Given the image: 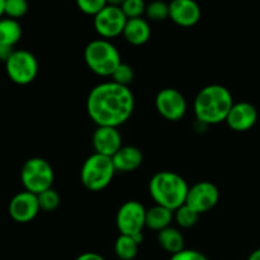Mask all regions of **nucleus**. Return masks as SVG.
<instances>
[{
    "label": "nucleus",
    "mask_w": 260,
    "mask_h": 260,
    "mask_svg": "<svg viewBox=\"0 0 260 260\" xmlns=\"http://www.w3.org/2000/svg\"><path fill=\"white\" fill-rule=\"evenodd\" d=\"M126 23L127 17L122 12L121 7H116V5L108 4L94 17L95 32L103 40H111V38L121 36L126 27Z\"/></svg>",
    "instance_id": "1a4fd4ad"
},
{
    "label": "nucleus",
    "mask_w": 260,
    "mask_h": 260,
    "mask_svg": "<svg viewBox=\"0 0 260 260\" xmlns=\"http://www.w3.org/2000/svg\"><path fill=\"white\" fill-rule=\"evenodd\" d=\"M201 8L196 0H172L169 3V18L179 27H193L201 19Z\"/></svg>",
    "instance_id": "4468645a"
},
{
    "label": "nucleus",
    "mask_w": 260,
    "mask_h": 260,
    "mask_svg": "<svg viewBox=\"0 0 260 260\" xmlns=\"http://www.w3.org/2000/svg\"><path fill=\"white\" fill-rule=\"evenodd\" d=\"M22 38V27L19 22L12 18L0 19V46L14 47Z\"/></svg>",
    "instance_id": "412c9836"
},
{
    "label": "nucleus",
    "mask_w": 260,
    "mask_h": 260,
    "mask_svg": "<svg viewBox=\"0 0 260 260\" xmlns=\"http://www.w3.org/2000/svg\"><path fill=\"white\" fill-rule=\"evenodd\" d=\"M122 36L129 45L142 46L151 37V28H150L149 22L142 17L127 19Z\"/></svg>",
    "instance_id": "f3484780"
},
{
    "label": "nucleus",
    "mask_w": 260,
    "mask_h": 260,
    "mask_svg": "<svg viewBox=\"0 0 260 260\" xmlns=\"http://www.w3.org/2000/svg\"><path fill=\"white\" fill-rule=\"evenodd\" d=\"M248 260H260V248L256 249V250H254L253 253L249 255Z\"/></svg>",
    "instance_id": "2f4dec72"
},
{
    "label": "nucleus",
    "mask_w": 260,
    "mask_h": 260,
    "mask_svg": "<svg viewBox=\"0 0 260 260\" xmlns=\"http://www.w3.org/2000/svg\"><path fill=\"white\" fill-rule=\"evenodd\" d=\"M37 198L41 211H45V212H52V211L57 210L61 202L60 194L53 188H50V189L37 194Z\"/></svg>",
    "instance_id": "b1692460"
},
{
    "label": "nucleus",
    "mask_w": 260,
    "mask_h": 260,
    "mask_svg": "<svg viewBox=\"0 0 260 260\" xmlns=\"http://www.w3.org/2000/svg\"><path fill=\"white\" fill-rule=\"evenodd\" d=\"M218 200H220V192L213 183L200 182L189 187L185 205L202 215V213L212 210L217 205Z\"/></svg>",
    "instance_id": "9b49d317"
},
{
    "label": "nucleus",
    "mask_w": 260,
    "mask_h": 260,
    "mask_svg": "<svg viewBox=\"0 0 260 260\" xmlns=\"http://www.w3.org/2000/svg\"><path fill=\"white\" fill-rule=\"evenodd\" d=\"M116 225L121 235H142L146 228V210L137 201H127L117 212Z\"/></svg>",
    "instance_id": "6e6552de"
},
{
    "label": "nucleus",
    "mask_w": 260,
    "mask_h": 260,
    "mask_svg": "<svg viewBox=\"0 0 260 260\" xmlns=\"http://www.w3.org/2000/svg\"><path fill=\"white\" fill-rule=\"evenodd\" d=\"M187 182L174 172H159L150 179L149 192L156 205L175 211L187 200Z\"/></svg>",
    "instance_id": "7ed1b4c3"
},
{
    "label": "nucleus",
    "mask_w": 260,
    "mask_h": 260,
    "mask_svg": "<svg viewBox=\"0 0 260 260\" xmlns=\"http://www.w3.org/2000/svg\"><path fill=\"white\" fill-rule=\"evenodd\" d=\"M8 211L12 220H14L15 222H30L37 217L38 212L41 211L37 194H33L28 190L19 192L10 200Z\"/></svg>",
    "instance_id": "f8f14e48"
},
{
    "label": "nucleus",
    "mask_w": 260,
    "mask_h": 260,
    "mask_svg": "<svg viewBox=\"0 0 260 260\" xmlns=\"http://www.w3.org/2000/svg\"><path fill=\"white\" fill-rule=\"evenodd\" d=\"M107 2H108L109 5H116V7H121V4L124 2V0H107Z\"/></svg>",
    "instance_id": "473e14b6"
},
{
    "label": "nucleus",
    "mask_w": 260,
    "mask_h": 260,
    "mask_svg": "<svg viewBox=\"0 0 260 260\" xmlns=\"http://www.w3.org/2000/svg\"><path fill=\"white\" fill-rule=\"evenodd\" d=\"M55 173L47 160L42 157H30L23 164L20 170V182L24 190L40 194L52 188Z\"/></svg>",
    "instance_id": "423d86ee"
},
{
    "label": "nucleus",
    "mask_w": 260,
    "mask_h": 260,
    "mask_svg": "<svg viewBox=\"0 0 260 260\" xmlns=\"http://www.w3.org/2000/svg\"><path fill=\"white\" fill-rule=\"evenodd\" d=\"M174 218L180 228L190 229L197 223L198 218H200V213L188 205H183L182 207L174 211Z\"/></svg>",
    "instance_id": "4be33fe9"
},
{
    "label": "nucleus",
    "mask_w": 260,
    "mask_h": 260,
    "mask_svg": "<svg viewBox=\"0 0 260 260\" xmlns=\"http://www.w3.org/2000/svg\"><path fill=\"white\" fill-rule=\"evenodd\" d=\"M157 241L160 246L172 255L184 249V236L178 229L172 228V226L160 231L157 235Z\"/></svg>",
    "instance_id": "aec40b11"
},
{
    "label": "nucleus",
    "mask_w": 260,
    "mask_h": 260,
    "mask_svg": "<svg viewBox=\"0 0 260 260\" xmlns=\"http://www.w3.org/2000/svg\"><path fill=\"white\" fill-rule=\"evenodd\" d=\"M111 78H112V81L119 84V85L128 86L135 79L134 69H132L128 63L121 62L118 65V68L114 70V73L112 74Z\"/></svg>",
    "instance_id": "bb28decb"
},
{
    "label": "nucleus",
    "mask_w": 260,
    "mask_h": 260,
    "mask_svg": "<svg viewBox=\"0 0 260 260\" xmlns=\"http://www.w3.org/2000/svg\"><path fill=\"white\" fill-rule=\"evenodd\" d=\"M76 260H106L104 256H102L101 254H96V253H83L81 255H79Z\"/></svg>",
    "instance_id": "7c9ffc66"
},
{
    "label": "nucleus",
    "mask_w": 260,
    "mask_h": 260,
    "mask_svg": "<svg viewBox=\"0 0 260 260\" xmlns=\"http://www.w3.org/2000/svg\"><path fill=\"white\" fill-rule=\"evenodd\" d=\"M135 109V96L128 86L106 81L94 86L86 99V111L96 126L117 127L128 121Z\"/></svg>",
    "instance_id": "f257e3e1"
},
{
    "label": "nucleus",
    "mask_w": 260,
    "mask_h": 260,
    "mask_svg": "<svg viewBox=\"0 0 260 260\" xmlns=\"http://www.w3.org/2000/svg\"><path fill=\"white\" fill-rule=\"evenodd\" d=\"M170 260H208L207 256L198 250H190V249H183L179 253L172 255Z\"/></svg>",
    "instance_id": "c85d7f7f"
},
{
    "label": "nucleus",
    "mask_w": 260,
    "mask_h": 260,
    "mask_svg": "<svg viewBox=\"0 0 260 260\" xmlns=\"http://www.w3.org/2000/svg\"><path fill=\"white\" fill-rule=\"evenodd\" d=\"M14 51H15L14 47H9V46H0V62H4V63L7 62Z\"/></svg>",
    "instance_id": "c756f323"
},
{
    "label": "nucleus",
    "mask_w": 260,
    "mask_h": 260,
    "mask_svg": "<svg viewBox=\"0 0 260 260\" xmlns=\"http://www.w3.org/2000/svg\"><path fill=\"white\" fill-rule=\"evenodd\" d=\"M114 174H116V168L112 157L94 152L84 161L81 167L80 179L88 190L101 192L111 184Z\"/></svg>",
    "instance_id": "39448f33"
},
{
    "label": "nucleus",
    "mask_w": 260,
    "mask_h": 260,
    "mask_svg": "<svg viewBox=\"0 0 260 260\" xmlns=\"http://www.w3.org/2000/svg\"><path fill=\"white\" fill-rule=\"evenodd\" d=\"M76 5L84 14L95 17L102 9L108 5V2L107 0H76Z\"/></svg>",
    "instance_id": "cd10ccee"
},
{
    "label": "nucleus",
    "mask_w": 260,
    "mask_h": 260,
    "mask_svg": "<svg viewBox=\"0 0 260 260\" xmlns=\"http://www.w3.org/2000/svg\"><path fill=\"white\" fill-rule=\"evenodd\" d=\"M28 12L27 0H5L4 14L12 19H19Z\"/></svg>",
    "instance_id": "a878e982"
},
{
    "label": "nucleus",
    "mask_w": 260,
    "mask_h": 260,
    "mask_svg": "<svg viewBox=\"0 0 260 260\" xmlns=\"http://www.w3.org/2000/svg\"><path fill=\"white\" fill-rule=\"evenodd\" d=\"M84 60L86 66L98 76H112L119 63L122 62L121 53L116 46L108 40H94L86 45L84 50Z\"/></svg>",
    "instance_id": "20e7f679"
},
{
    "label": "nucleus",
    "mask_w": 260,
    "mask_h": 260,
    "mask_svg": "<svg viewBox=\"0 0 260 260\" xmlns=\"http://www.w3.org/2000/svg\"><path fill=\"white\" fill-rule=\"evenodd\" d=\"M258 121V111L249 102L234 103L233 108L226 117V123L233 131L245 132L255 126Z\"/></svg>",
    "instance_id": "ddd939ff"
},
{
    "label": "nucleus",
    "mask_w": 260,
    "mask_h": 260,
    "mask_svg": "<svg viewBox=\"0 0 260 260\" xmlns=\"http://www.w3.org/2000/svg\"><path fill=\"white\" fill-rule=\"evenodd\" d=\"M147 19L152 22H161L169 18V4L164 0H152L146 5Z\"/></svg>",
    "instance_id": "5701e85b"
},
{
    "label": "nucleus",
    "mask_w": 260,
    "mask_h": 260,
    "mask_svg": "<svg viewBox=\"0 0 260 260\" xmlns=\"http://www.w3.org/2000/svg\"><path fill=\"white\" fill-rule=\"evenodd\" d=\"M155 107L162 118L168 121H180L187 113V101L179 90L165 88L157 93L155 98Z\"/></svg>",
    "instance_id": "9d476101"
},
{
    "label": "nucleus",
    "mask_w": 260,
    "mask_h": 260,
    "mask_svg": "<svg viewBox=\"0 0 260 260\" xmlns=\"http://www.w3.org/2000/svg\"><path fill=\"white\" fill-rule=\"evenodd\" d=\"M116 172L129 173L135 172L141 167L144 161V155L141 150L136 146H122L116 154L112 156Z\"/></svg>",
    "instance_id": "dca6fc26"
},
{
    "label": "nucleus",
    "mask_w": 260,
    "mask_h": 260,
    "mask_svg": "<svg viewBox=\"0 0 260 260\" xmlns=\"http://www.w3.org/2000/svg\"><path fill=\"white\" fill-rule=\"evenodd\" d=\"M146 5L145 0H124L121 4V9L127 19H134V18H141L145 14Z\"/></svg>",
    "instance_id": "393cba45"
},
{
    "label": "nucleus",
    "mask_w": 260,
    "mask_h": 260,
    "mask_svg": "<svg viewBox=\"0 0 260 260\" xmlns=\"http://www.w3.org/2000/svg\"><path fill=\"white\" fill-rule=\"evenodd\" d=\"M4 10H5V0H0V19L4 15Z\"/></svg>",
    "instance_id": "72a5a7b5"
},
{
    "label": "nucleus",
    "mask_w": 260,
    "mask_h": 260,
    "mask_svg": "<svg viewBox=\"0 0 260 260\" xmlns=\"http://www.w3.org/2000/svg\"><path fill=\"white\" fill-rule=\"evenodd\" d=\"M144 236L119 235L114 243V253L121 260H132L139 253V245L142 243Z\"/></svg>",
    "instance_id": "6ab92c4d"
},
{
    "label": "nucleus",
    "mask_w": 260,
    "mask_h": 260,
    "mask_svg": "<svg viewBox=\"0 0 260 260\" xmlns=\"http://www.w3.org/2000/svg\"><path fill=\"white\" fill-rule=\"evenodd\" d=\"M173 218H174V211L155 205L150 210H146V228L160 233L164 229L169 228Z\"/></svg>",
    "instance_id": "a211bd4d"
},
{
    "label": "nucleus",
    "mask_w": 260,
    "mask_h": 260,
    "mask_svg": "<svg viewBox=\"0 0 260 260\" xmlns=\"http://www.w3.org/2000/svg\"><path fill=\"white\" fill-rule=\"evenodd\" d=\"M5 70L10 80L18 85H28L38 75V61L27 50H15L5 62Z\"/></svg>",
    "instance_id": "0eeeda50"
},
{
    "label": "nucleus",
    "mask_w": 260,
    "mask_h": 260,
    "mask_svg": "<svg viewBox=\"0 0 260 260\" xmlns=\"http://www.w3.org/2000/svg\"><path fill=\"white\" fill-rule=\"evenodd\" d=\"M233 106L234 98L230 90L218 84H212L200 90L193 108L198 122L206 126H212L225 122Z\"/></svg>",
    "instance_id": "f03ea898"
},
{
    "label": "nucleus",
    "mask_w": 260,
    "mask_h": 260,
    "mask_svg": "<svg viewBox=\"0 0 260 260\" xmlns=\"http://www.w3.org/2000/svg\"><path fill=\"white\" fill-rule=\"evenodd\" d=\"M91 141L94 151L104 156L112 157L122 147V136L117 127L98 126Z\"/></svg>",
    "instance_id": "2eb2a0df"
},
{
    "label": "nucleus",
    "mask_w": 260,
    "mask_h": 260,
    "mask_svg": "<svg viewBox=\"0 0 260 260\" xmlns=\"http://www.w3.org/2000/svg\"><path fill=\"white\" fill-rule=\"evenodd\" d=\"M164 2H167V0H164Z\"/></svg>",
    "instance_id": "f704fd0d"
}]
</instances>
